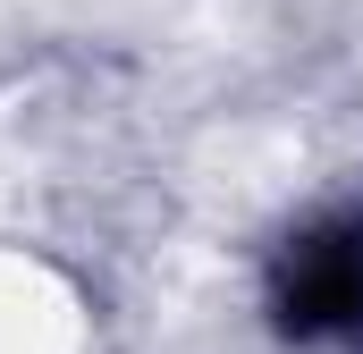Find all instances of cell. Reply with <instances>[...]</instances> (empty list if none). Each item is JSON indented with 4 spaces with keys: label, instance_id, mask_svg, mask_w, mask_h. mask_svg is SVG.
<instances>
[{
    "label": "cell",
    "instance_id": "1",
    "mask_svg": "<svg viewBox=\"0 0 363 354\" xmlns=\"http://www.w3.org/2000/svg\"><path fill=\"white\" fill-rule=\"evenodd\" d=\"M271 304H279V321H287L296 338L355 329V321H363V236H355V228H321V236L287 245Z\"/></svg>",
    "mask_w": 363,
    "mask_h": 354
}]
</instances>
